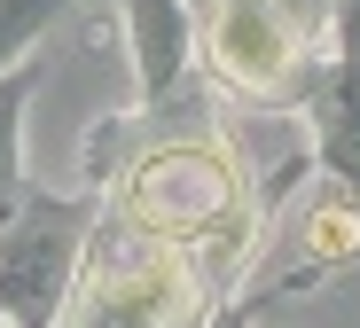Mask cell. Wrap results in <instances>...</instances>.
<instances>
[{
	"label": "cell",
	"instance_id": "5b68a950",
	"mask_svg": "<svg viewBox=\"0 0 360 328\" xmlns=\"http://www.w3.org/2000/svg\"><path fill=\"white\" fill-rule=\"evenodd\" d=\"M8 164H16V125H8V102H0V188H8Z\"/></svg>",
	"mask_w": 360,
	"mask_h": 328
},
{
	"label": "cell",
	"instance_id": "7a4b0ae2",
	"mask_svg": "<svg viewBox=\"0 0 360 328\" xmlns=\"http://www.w3.org/2000/svg\"><path fill=\"white\" fill-rule=\"evenodd\" d=\"M314 24H321V0H212V63L227 86L274 94Z\"/></svg>",
	"mask_w": 360,
	"mask_h": 328
},
{
	"label": "cell",
	"instance_id": "8992f818",
	"mask_svg": "<svg viewBox=\"0 0 360 328\" xmlns=\"http://www.w3.org/2000/svg\"><path fill=\"white\" fill-rule=\"evenodd\" d=\"M0 328H16V313H0Z\"/></svg>",
	"mask_w": 360,
	"mask_h": 328
},
{
	"label": "cell",
	"instance_id": "6da1fadb",
	"mask_svg": "<svg viewBox=\"0 0 360 328\" xmlns=\"http://www.w3.org/2000/svg\"><path fill=\"white\" fill-rule=\"evenodd\" d=\"M227 211H235V164L212 141L157 149L126 180V227L134 235H212Z\"/></svg>",
	"mask_w": 360,
	"mask_h": 328
},
{
	"label": "cell",
	"instance_id": "3957f363",
	"mask_svg": "<svg viewBox=\"0 0 360 328\" xmlns=\"http://www.w3.org/2000/svg\"><path fill=\"white\" fill-rule=\"evenodd\" d=\"M352 250H360V211H345V204H321V211L306 219V258L337 266V258H352Z\"/></svg>",
	"mask_w": 360,
	"mask_h": 328
},
{
	"label": "cell",
	"instance_id": "277c9868",
	"mask_svg": "<svg viewBox=\"0 0 360 328\" xmlns=\"http://www.w3.org/2000/svg\"><path fill=\"white\" fill-rule=\"evenodd\" d=\"M47 8H55V0H0V63H8V47H16Z\"/></svg>",
	"mask_w": 360,
	"mask_h": 328
}]
</instances>
